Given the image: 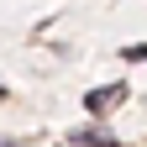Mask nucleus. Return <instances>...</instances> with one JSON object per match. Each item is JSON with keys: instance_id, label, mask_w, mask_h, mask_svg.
Returning <instances> with one entry per match:
<instances>
[{"instance_id": "obj_1", "label": "nucleus", "mask_w": 147, "mask_h": 147, "mask_svg": "<svg viewBox=\"0 0 147 147\" xmlns=\"http://www.w3.org/2000/svg\"><path fill=\"white\" fill-rule=\"evenodd\" d=\"M121 95H126L121 84H105V89H89V95H84V110H105V105H116Z\"/></svg>"}, {"instance_id": "obj_2", "label": "nucleus", "mask_w": 147, "mask_h": 147, "mask_svg": "<svg viewBox=\"0 0 147 147\" xmlns=\"http://www.w3.org/2000/svg\"><path fill=\"white\" fill-rule=\"evenodd\" d=\"M74 147H116L105 131H74Z\"/></svg>"}, {"instance_id": "obj_3", "label": "nucleus", "mask_w": 147, "mask_h": 147, "mask_svg": "<svg viewBox=\"0 0 147 147\" xmlns=\"http://www.w3.org/2000/svg\"><path fill=\"white\" fill-rule=\"evenodd\" d=\"M0 147H11V142H0Z\"/></svg>"}]
</instances>
